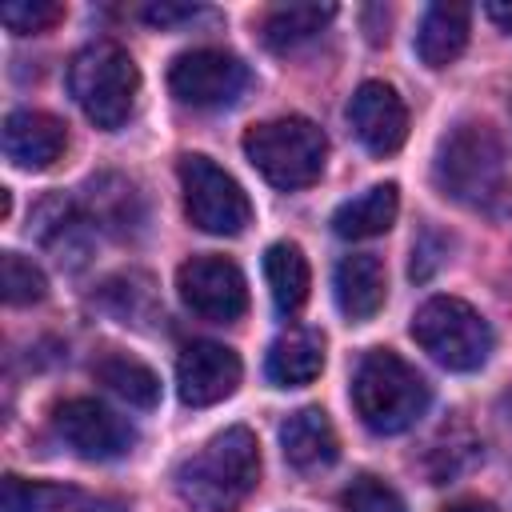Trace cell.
Listing matches in <instances>:
<instances>
[{"label": "cell", "instance_id": "cell-21", "mask_svg": "<svg viewBox=\"0 0 512 512\" xmlns=\"http://www.w3.org/2000/svg\"><path fill=\"white\" fill-rule=\"evenodd\" d=\"M332 16H336L332 4H280L264 16L260 36L272 52H292V48L308 44Z\"/></svg>", "mask_w": 512, "mask_h": 512}, {"label": "cell", "instance_id": "cell-22", "mask_svg": "<svg viewBox=\"0 0 512 512\" xmlns=\"http://www.w3.org/2000/svg\"><path fill=\"white\" fill-rule=\"evenodd\" d=\"M0 276H4V300H8V304H36V300H44V292H48L44 272H40L32 260H24L20 252H4Z\"/></svg>", "mask_w": 512, "mask_h": 512}, {"label": "cell", "instance_id": "cell-17", "mask_svg": "<svg viewBox=\"0 0 512 512\" xmlns=\"http://www.w3.org/2000/svg\"><path fill=\"white\" fill-rule=\"evenodd\" d=\"M468 20H472L468 4H448V0L432 4L420 20V32H416L420 60L428 68H448L468 44Z\"/></svg>", "mask_w": 512, "mask_h": 512}, {"label": "cell", "instance_id": "cell-24", "mask_svg": "<svg viewBox=\"0 0 512 512\" xmlns=\"http://www.w3.org/2000/svg\"><path fill=\"white\" fill-rule=\"evenodd\" d=\"M344 512H404V500L392 484L376 480V476H356L344 496H340Z\"/></svg>", "mask_w": 512, "mask_h": 512}, {"label": "cell", "instance_id": "cell-27", "mask_svg": "<svg viewBox=\"0 0 512 512\" xmlns=\"http://www.w3.org/2000/svg\"><path fill=\"white\" fill-rule=\"evenodd\" d=\"M484 12H488L492 24H500V28L512 36V4H484Z\"/></svg>", "mask_w": 512, "mask_h": 512}, {"label": "cell", "instance_id": "cell-19", "mask_svg": "<svg viewBox=\"0 0 512 512\" xmlns=\"http://www.w3.org/2000/svg\"><path fill=\"white\" fill-rule=\"evenodd\" d=\"M264 280H268L276 312L280 316H296L304 308L308 284H312V272H308V260H304L300 244H292V240L268 244V252H264Z\"/></svg>", "mask_w": 512, "mask_h": 512}, {"label": "cell", "instance_id": "cell-20", "mask_svg": "<svg viewBox=\"0 0 512 512\" xmlns=\"http://www.w3.org/2000/svg\"><path fill=\"white\" fill-rule=\"evenodd\" d=\"M92 376H96L108 392H116L120 400H128V404H136V408H152V404L160 400V376H156L148 364H140L136 356L104 352V356L92 364Z\"/></svg>", "mask_w": 512, "mask_h": 512}, {"label": "cell", "instance_id": "cell-14", "mask_svg": "<svg viewBox=\"0 0 512 512\" xmlns=\"http://www.w3.org/2000/svg\"><path fill=\"white\" fill-rule=\"evenodd\" d=\"M280 448H284V460L292 468L320 472L336 460L340 440H336V428H332L324 408H300L280 424Z\"/></svg>", "mask_w": 512, "mask_h": 512}, {"label": "cell", "instance_id": "cell-26", "mask_svg": "<svg viewBox=\"0 0 512 512\" xmlns=\"http://www.w3.org/2000/svg\"><path fill=\"white\" fill-rule=\"evenodd\" d=\"M196 12H200L196 4H164V0H160V4H148L140 16H144L148 24H156V28H172V24H180V20H192Z\"/></svg>", "mask_w": 512, "mask_h": 512}, {"label": "cell", "instance_id": "cell-15", "mask_svg": "<svg viewBox=\"0 0 512 512\" xmlns=\"http://www.w3.org/2000/svg\"><path fill=\"white\" fill-rule=\"evenodd\" d=\"M324 368V336L316 328H284L264 360V372L276 388H300L312 384Z\"/></svg>", "mask_w": 512, "mask_h": 512}, {"label": "cell", "instance_id": "cell-1", "mask_svg": "<svg viewBox=\"0 0 512 512\" xmlns=\"http://www.w3.org/2000/svg\"><path fill=\"white\" fill-rule=\"evenodd\" d=\"M432 176L448 200L480 208L488 216H512V184L504 180V148L488 124L480 120L456 124L436 148Z\"/></svg>", "mask_w": 512, "mask_h": 512}, {"label": "cell", "instance_id": "cell-25", "mask_svg": "<svg viewBox=\"0 0 512 512\" xmlns=\"http://www.w3.org/2000/svg\"><path fill=\"white\" fill-rule=\"evenodd\" d=\"M60 500H68V492L48 484H24L20 476L4 480V512H48Z\"/></svg>", "mask_w": 512, "mask_h": 512}, {"label": "cell", "instance_id": "cell-6", "mask_svg": "<svg viewBox=\"0 0 512 512\" xmlns=\"http://www.w3.org/2000/svg\"><path fill=\"white\" fill-rule=\"evenodd\" d=\"M412 340L448 372H472L492 352L488 320L460 296H432L412 312Z\"/></svg>", "mask_w": 512, "mask_h": 512}, {"label": "cell", "instance_id": "cell-16", "mask_svg": "<svg viewBox=\"0 0 512 512\" xmlns=\"http://www.w3.org/2000/svg\"><path fill=\"white\" fill-rule=\"evenodd\" d=\"M332 288L348 320H372L384 308V264L372 252H352L336 264Z\"/></svg>", "mask_w": 512, "mask_h": 512}, {"label": "cell", "instance_id": "cell-11", "mask_svg": "<svg viewBox=\"0 0 512 512\" xmlns=\"http://www.w3.org/2000/svg\"><path fill=\"white\" fill-rule=\"evenodd\" d=\"M236 384H240V356L228 344L196 340L176 360V392L192 408L228 400L236 392Z\"/></svg>", "mask_w": 512, "mask_h": 512}, {"label": "cell", "instance_id": "cell-9", "mask_svg": "<svg viewBox=\"0 0 512 512\" xmlns=\"http://www.w3.org/2000/svg\"><path fill=\"white\" fill-rule=\"evenodd\" d=\"M52 428L84 460H120L136 444V428L124 416H116L108 404L88 400V396H72L64 404H56Z\"/></svg>", "mask_w": 512, "mask_h": 512}, {"label": "cell", "instance_id": "cell-5", "mask_svg": "<svg viewBox=\"0 0 512 512\" xmlns=\"http://www.w3.org/2000/svg\"><path fill=\"white\" fill-rule=\"evenodd\" d=\"M248 164L276 188H308L328 160V136L308 116H276L244 132Z\"/></svg>", "mask_w": 512, "mask_h": 512}, {"label": "cell", "instance_id": "cell-2", "mask_svg": "<svg viewBox=\"0 0 512 512\" xmlns=\"http://www.w3.org/2000/svg\"><path fill=\"white\" fill-rule=\"evenodd\" d=\"M176 496L192 512H236L260 480V444L248 428H224L176 468Z\"/></svg>", "mask_w": 512, "mask_h": 512}, {"label": "cell", "instance_id": "cell-12", "mask_svg": "<svg viewBox=\"0 0 512 512\" xmlns=\"http://www.w3.org/2000/svg\"><path fill=\"white\" fill-rule=\"evenodd\" d=\"M348 124L372 156H392L408 136V108L392 84L368 80L356 88V96L348 104Z\"/></svg>", "mask_w": 512, "mask_h": 512}, {"label": "cell", "instance_id": "cell-8", "mask_svg": "<svg viewBox=\"0 0 512 512\" xmlns=\"http://www.w3.org/2000/svg\"><path fill=\"white\" fill-rule=\"evenodd\" d=\"M168 88L180 104L192 108H228L248 88V68L240 56L224 48H192L180 52L168 68Z\"/></svg>", "mask_w": 512, "mask_h": 512}, {"label": "cell", "instance_id": "cell-4", "mask_svg": "<svg viewBox=\"0 0 512 512\" xmlns=\"http://www.w3.org/2000/svg\"><path fill=\"white\" fill-rule=\"evenodd\" d=\"M68 92L96 128L112 132L132 116L140 72L116 40H92L68 64Z\"/></svg>", "mask_w": 512, "mask_h": 512}, {"label": "cell", "instance_id": "cell-10", "mask_svg": "<svg viewBox=\"0 0 512 512\" xmlns=\"http://www.w3.org/2000/svg\"><path fill=\"white\" fill-rule=\"evenodd\" d=\"M176 288H180V300L196 316L216 320V324H228V320L244 316V308H248L244 272L224 256H192V260H184L180 272H176Z\"/></svg>", "mask_w": 512, "mask_h": 512}, {"label": "cell", "instance_id": "cell-28", "mask_svg": "<svg viewBox=\"0 0 512 512\" xmlns=\"http://www.w3.org/2000/svg\"><path fill=\"white\" fill-rule=\"evenodd\" d=\"M444 512H496V508L492 504H480V500H464V504H452Z\"/></svg>", "mask_w": 512, "mask_h": 512}, {"label": "cell", "instance_id": "cell-23", "mask_svg": "<svg viewBox=\"0 0 512 512\" xmlns=\"http://www.w3.org/2000/svg\"><path fill=\"white\" fill-rule=\"evenodd\" d=\"M0 20L8 32L28 36V32H48L52 24L64 20V8L56 0H12L0 8Z\"/></svg>", "mask_w": 512, "mask_h": 512}, {"label": "cell", "instance_id": "cell-13", "mask_svg": "<svg viewBox=\"0 0 512 512\" xmlns=\"http://www.w3.org/2000/svg\"><path fill=\"white\" fill-rule=\"evenodd\" d=\"M68 148V132L52 112H36V108H16L4 120V156L16 168L40 172L52 168Z\"/></svg>", "mask_w": 512, "mask_h": 512}, {"label": "cell", "instance_id": "cell-3", "mask_svg": "<svg viewBox=\"0 0 512 512\" xmlns=\"http://www.w3.org/2000/svg\"><path fill=\"white\" fill-rule=\"evenodd\" d=\"M432 392L428 380L400 360L392 348H368L352 372V404L356 416L380 432V436H396L404 428H412L424 408H428Z\"/></svg>", "mask_w": 512, "mask_h": 512}, {"label": "cell", "instance_id": "cell-7", "mask_svg": "<svg viewBox=\"0 0 512 512\" xmlns=\"http://www.w3.org/2000/svg\"><path fill=\"white\" fill-rule=\"evenodd\" d=\"M180 188H184V212L188 220L208 236H236L252 220V204L244 188L208 156L188 152L180 156Z\"/></svg>", "mask_w": 512, "mask_h": 512}, {"label": "cell", "instance_id": "cell-18", "mask_svg": "<svg viewBox=\"0 0 512 512\" xmlns=\"http://www.w3.org/2000/svg\"><path fill=\"white\" fill-rule=\"evenodd\" d=\"M400 212V192L396 184H372L368 192L344 200L336 212H332V232L344 236V240H368V236H380L392 228Z\"/></svg>", "mask_w": 512, "mask_h": 512}]
</instances>
